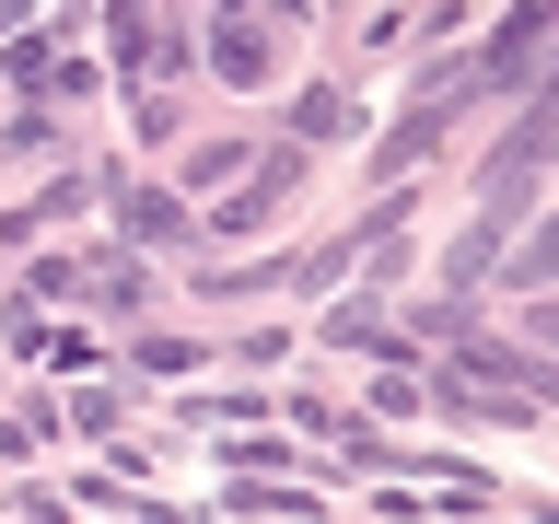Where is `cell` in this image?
<instances>
[{"label": "cell", "instance_id": "4", "mask_svg": "<svg viewBox=\"0 0 559 524\" xmlns=\"http://www.w3.org/2000/svg\"><path fill=\"white\" fill-rule=\"evenodd\" d=\"M536 338H548V349H559V303H548V314H536Z\"/></svg>", "mask_w": 559, "mask_h": 524}, {"label": "cell", "instance_id": "3", "mask_svg": "<svg viewBox=\"0 0 559 524\" xmlns=\"http://www.w3.org/2000/svg\"><path fill=\"white\" fill-rule=\"evenodd\" d=\"M524 269H559V222H548V234H536V245H524Z\"/></svg>", "mask_w": 559, "mask_h": 524}, {"label": "cell", "instance_id": "2", "mask_svg": "<svg viewBox=\"0 0 559 524\" xmlns=\"http://www.w3.org/2000/svg\"><path fill=\"white\" fill-rule=\"evenodd\" d=\"M222 70H234V82H257V70H269V35L245 24V12H234V35H222Z\"/></svg>", "mask_w": 559, "mask_h": 524}, {"label": "cell", "instance_id": "1", "mask_svg": "<svg viewBox=\"0 0 559 524\" xmlns=\"http://www.w3.org/2000/svg\"><path fill=\"white\" fill-rule=\"evenodd\" d=\"M292 129H304V140H338L349 129V94H338V82H314V94L292 105Z\"/></svg>", "mask_w": 559, "mask_h": 524}]
</instances>
